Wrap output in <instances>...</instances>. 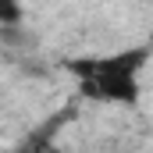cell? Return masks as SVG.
I'll list each match as a JSON object with an SVG mask.
<instances>
[{
	"label": "cell",
	"instance_id": "1",
	"mask_svg": "<svg viewBox=\"0 0 153 153\" xmlns=\"http://www.w3.org/2000/svg\"><path fill=\"white\" fill-rule=\"evenodd\" d=\"M146 61H150V50L132 46V50L103 53V57L68 61V71L78 78V85H82V93L89 100L132 107L139 100V93H143V64Z\"/></svg>",
	"mask_w": 153,
	"mask_h": 153
}]
</instances>
